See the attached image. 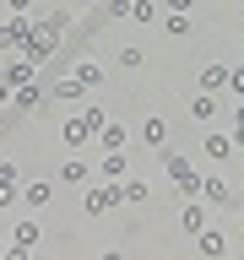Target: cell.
Segmentation results:
<instances>
[{
	"label": "cell",
	"instance_id": "cell-1",
	"mask_svg": "<svg viewBox=\"0 0 244 260\" xmlns=\"http://www.w3.org/2000/svg\"><path fill=\"white\" fill-rule=\"evenodd\" d=\"M163 136H168V125H163V119H146V141L163 146Z\"/></svg>",
	"mask_w": 244,
	"mask_h": 260
},
{
	"label": "cell",
	"instance_id": "cell-2",
	"mask_svg": "<svg viewBox=\"0 0 244 260\" xmlns=\"http://www.w3.org/2000/svg\"><path fill=\"white\" fill-rule=\"evenodd\" d=\"M174 179L185 184V190H195V174H190V162H174Z\"/></svg>",
	"mask_w": 244,
	"mask_h": 260
}]
</instances>
